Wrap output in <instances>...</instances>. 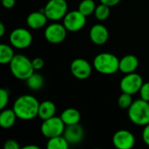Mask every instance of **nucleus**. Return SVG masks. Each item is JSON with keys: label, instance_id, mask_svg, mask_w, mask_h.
<instances>
[{"label": "nucleus", "instance_id": "f257e3e1", "mask_svg": "<svg viewBox=\"0 0 149 149\" xmlns=\"http://www.w3.org/2000/svg\"><path fill=\"white\" fill-rule=\"evenodd\" d=\"M38 100L32 95H22L18 97L14 104L13 110L18 119L23 120H31L38 114Z\"/></svg>", "mask_w": 149, "mask_h": 149}, {"label": "nucleus", "instance_id": "f03ea898", "mask_svg": "<svg viewBox=\"0 0 149 149\" xmlns=\"http://www.w3.org/2000/svg\"><path fill=\"white\" fill-rule=\"evenodd\" d=\"M93 65L98 72L104 75H112L120 70V59L114 54L102 52L94 58Z\"/></svg>", "mask_w": 149, "mask_h": 149}, {"label": "nucleus", "instance_id": "7ed1b4c3", "mask_svg": "<svg viewBox=\"0 0 149 149\" xmlns=\"http://www.w3.org/2000/svg\"><path fill=\"white\" fill-rule=\"evenodd\" d=\"M11 74L20 80H26L34 72L31 60L24 55L17 54L10 63Z\"/></svg>", "mask_w": 149, "mask_h": 149}, {"label": "nucleus", "instance_id": "20e7f679", "mask_svg": "<svg viewBox=\"0 0 149 149\" xmlns=\"http://www.w3.org/2000/svg\"><path fill=\"white\" fill-rule=\"evenodd\" d=\"M128 110L130 121L137 126L145 127L149 124V102L142 99L134 100Z\"/></svg>", "mask_w": 149, "mask_h": 149}, {"label": "nucleus", "instance_id": "39448f33", "mask_svg": "<svg viewBox=\"0 0 149 149\" xmlns=\"http://www.w3.org/2000/svg\"><path fill=\"white\" fill-rule=\"evenodd\" d=\"M40 129L42 134L45 138L50 139L52 137L62 135L65 129V124L63 122L60 116H53L50 119L43 120Z\"/></svg>", "mask_w": 149, "mask_h": 149}, {"label": "nucleus", "instance_id": "423d86ee", "mask_svg": "<svg viewBox=\"0 0 149 149\" xmlns=\"http://www.w3.org/2000/svg\"><path fill=\"white\" fill-rule=\"evenodd\" d=\"M68 4L65 0H49L45 8V13L48 19L58 21L65 17L67 13Z\"/></svg>", "mask_w": 149, "mask_h": 149}, {"label": "nucleus", "instance_id": "0eeeda50", "mask_svg": "<svg viewBox=\"0 0 149 149\" xmlns=\"http://www.w3.org/2000/svg\"><path fill=\"white\" fill-rule=\"evenodd\" d=\"M142 85V77L136 72L125 74V76L121 79L120 83V90L122 91V93H129L132 95L139 93Z\"/></svg>", "mask_w": 149, "mask_h": 149}, {"label": "nucleus", "instance_id": "6e6552de", "mask_svg": "<svg viewBox=\"0 0 149 149\" xmlns=\"http://www.w3.org/2000/svg\"><path fill=\"white\" fill-rule=\"evenodd\" d=\"M10 45L17 49L28 48L32 43V35L25 28H17L13 30L9 38Z\"/></svg>", "mask_w": 149, "mask_h": 149}, {"label": "nucleus", "instance_id": "1a4fd4ad", "mask_svg": "<svg viewBox=\"0 0 149 149\" xmlns=\"http://www.w3.org/2000/svg\"><path fill=\"white\" fill-rule=\"evenodd\" d=\"M86 23V16L78 10L67 12L63 18V24L68 31L77 32L84 28Z\"/></svg>", "mask_w": 149, "mask_h": 149}, {"label": "nucleus", "instance_id": "9d476101", "mask_svg": "<svg viewBox=\"0 0 149 149\" xmlns=\"http://www.w3.org/2000/svg\"><path fill=\"white\" fill-rule=\"evenodd\" d=\"M67 31L64 24L58 23L51 24L45 31V38L51 44H60L65 39Z\"/></svg>", "mask_w": 149, "mask_h": 149}, {"label": "nucleus", "instance_id": "9b49d317", "mask_svg": "<svg viewBox=\"0 0 149 149\" xmlns=\"http://www.w3.org/2000/svg\"><path fill=\"white\" fill-rule=\"evenodd\" d=\"M70 70L72 74L78 79H88L93 72L91 64L81 58H75L72 60L70 65Z\"/></svg>", "mask_w": 149, "mask_h": 149}, {"label": "nucleus", "instance_id": "f8f14e48", "mask_svg": "<svg viewBox=\"0 0 149 149\" xmlns=\"http://www.w3.org/2000/svg\"><path fill=\"white\" fill-rule=\"evenodd\" d=\"M113 144L118 149H130L135 144V137L130 131L120 129L113 134Z\"/></svg>", "mask_w": 149, "mask_h": 149}, {"label": "nucleus", "instance_id": "ddd939ff", "mask_svg": "<svg viewBox=\"0 0 149 149\" xmlns=\"http://www.w3.org/2000/svg\"><path fill=\"white\" fill-rule=\"evenodd\" d=\"M63 135L70 145H77L82 141L85 135V131L83 127L78 123L74 125L66 126Z\"/></svg>", "mask_w": 149, "mask_h": 149}, {"label": "nucleus", "instance_id": "4468645a", "mask_svg": "<svg viewBox=\"0 0 149 149\" xmlns=\"http://www.w3.org/2000/svg\"><path fill=\"white\" fill-rule=\"evenodd\" d=\"M89 37L93 44L97 45H102L107 42L109 38V32L105 25L97 24L91 28Z\"/></svg>", "mask_w": 149, "mask_h": 149}, {"label": "nucleus", "instance_id": "2eb2a0df", "mask_svg": "<svg viewBox=\"0 0 149 149\" xmlns=\"http://www.w3.org/2000/svg\"><path fill=\"white\" fill-rule=\"evenodd\" d=\"M47 20L48 17H46L44 9H40L39 11H34L29 14L26 18V23L31 29L38 30L46 24Z\"/></svg>", "mask_w": 149, "mask_h": 149}, {"label": "nucleus", "instance_id": "dca6fc26", "mask_svg": "<svg viewBox=\"0 0 149 149\" xmlns=\"http://www.w3.org/2000/svg\"><path fill=\"white\" fill-rule=\"evenodd\" d=\"M138 66L139 59L134 55H126L120 59V71L124 74L134 72Z\"/></svg>", "mask_w": 149, "mask_h": 149}, {"label": "nucleus", "instance_id": "f3484780", "mask_svg": "<svg viewBox=\"0 0 149 149\" xmlns=\"http://www.w3.org/2000/svg\"><path fill=\"white\" fill-rule=\"evenodd\" d=\"M56 111H57L56 105L52 101L45 100L39 104L38 117H39L42 120H45L55 116Z\"/></svg>", "mask_w": 149, "mask_h": 149}, {"label": "nucleus", "instance_id": "a211bd4d", "mask_svg": "<svg viewBox=\"0 0 149 149\" xmlns=\"http://www.w3.org/2000/svg\"><path fill=\"white\" fill-rule=\"evenodd\" d=\"M60 118L63 120V122L65 124V126H70V125H74L79 123L81 115L79 110L73 107H69L65 109L61 114Z\"/></svg>", "mask_w": 149, "mask_h": 149}, {"label": "nucleus", "instance_id": "6ab92c4d", "mask_svg": "<svg viewBox=\"0 0 149 149\" xmlns=\"http://www.w3.org/2000/svg\"><path fill=\"white\" fill-rule=\"evenodd\" d=\"M17 119V116L13 108L3 109L0 113V126L4 129H9L15 125Z\"/></svg>", "mask_w": 149, "mask_h": 149}, {"label": "nucleus", "instance_id": "aec40b11", "mask_svg": "<svg viewBox=\"0 0 149 149\" xmlns=\"http://www.w3.org/2000/svg\"><path fill=\"white\" fill-rule=\"evenodd\" d=\"M70 144L65 138V136L59 135L48 139L46 148L47 149H67Z\"/></svg>", "mask_w": 149, "mask_h": 149}, {"label": "nucleus", "instance_id": "412c9836", "mask_svg": "<svg viewBox=\"0 0 149 149\" xmlns=\"http://www.w3.org/2000/svg\"><path fill=\"white\" fill-rule=\"evenodd\" d=\"M25 81H26L27 86L31 90H33V91H38V90L41 89L45 83L44 77L41 74L35 72Z\"/></svg>", "mask_w": 149, "mask_h": 149}, {"label": "nucleus", "instance_id": "4be33fe9", "mask_svg": "<svg viewBox=\"0 0 149 149\" xmlns=\"http://www.w3.org/2000/svg\"><path fill=\"white\" fill-rule=\"evenodd\" d=\"M15 54L13 49L5 44L0 45V63L3 65L10 64L12 58H14Z\"/></svg>", "mask_w": 149, "mask_h": 149}, {"label": "nucleus", "instance_id": "5701e85b", "mask_svg": "<svg viewBox=\"0 0 149 149\" xmlns=\"http://www.w3.org/2000/svg\"><path fill=\"white\" fill-rule=\"evenodd\" d=\"M96 7L97 6L93 0H82L79 5V10L87 17L94 13Z\"/></svg>", "mask_w": 149, "mask_h": 149}, {"label": "nucleus", "instance_id": "b1692460", "mask_svg": "<svg viewBox=\"0 0 149 149\" xmlns=\"http://www.w3.org/2000/svg\"><path fill=\"white\" fill-rule=\"evenodd\" d=\"M110 6H107L104 3H100L96 7L94 16L96 19H98L99 21H105L110 16Z\"/></svg>", "mask_w": 149, "mask_h": 149}, {"label": "nucleus", "instance_id": "393cba45", "mask_svg": "<svg viewBox=\"0 0 149 149\" xmlns=\"http://www.w3.org/2000/svg\"><path fill=\"white\" fill-rule=\"evenodd\" d=\"M134 100L132 98V94L122 93L118 98V105L121 109H128L133 104Z\"/></svg>", "mask_w": 149, "mask_h": 149}, {"label": "nucleus", "instance_id": "a878e982", "mask_svg": "<svg viewBox=\"0 0 149 149\" xmlns=\"http://www.w3.org/2000/svg\"><path fill=\"white\" fill-rule=\"evenodd\" d=\"M10 100L9 91L5 88L0 89V109L3 110L5 108V107L8 105Z\"/></svg>", "mask_w": 149, "mask_h": 149}, {"label": "nucleus", "instance_id": "bb28decb", "mask_svg": "<svg viewBox=\"0 0 149 149\" xmlns=\"http://www.w3.org/2000/svg\"><path fill=\"white\" fill-rule=\"evenodd\" d=\"M140 95H141V99L147 100L149 102V82L147 83H143L141 88L140 89Z\"/></svg>", "mask_w": 149, "mask_h": 149}, {"label": "nucleus", "instance_id": "cd10ccee", "mask_svg": "<svg viewBox=\"0 0 149 149\" xmlns=\"http://www.w3.org/2000/svg\"><path fill=\"white\" fill-rule=\"evenodd\" d=\"M31 63H32V65H33V68L35 71H39L41 70L43 67H44V65H45V62L43 60V58H35L31 60Z\"/></svg>", "mask_w": 149, "mask_h": 149}, {"label": "nucleus", "instance_id": "c85d7f7f", "mask_svg": "<svg viewBox=\"0 0 149 149\" xmlns=\"http://www.w3.org/2000/svg\"><path fill=\"white\" fill-rule=\"evenodd\" d=\"M4 149H19V144L14 140H8L3 144Z\"/></svg>", "mask_w": 149, "mask_h": 149}, {"label": "nucleus", "instance_id": "c756f323", "mask_svg": "<svg viewBox=\"0 0 149 149\" xmlns=\"http://www.w3.org/2000/svg\"><path fill=\"white\" fill-rule=\"evenodd\" d=\"M142 140L144 143L149 147V124L144 127V129L142 131Z\"/></svg>", "mask_w": 149, "mask_h": 149}, {"label": "nucleus", "instance_id": "7c9ffc66", "mask_svg": "<svg viewBox=\"0 0 149 149\" xmlns=\"http://www.w3.org/2000/svg\"><path fill=\"white\" fill-rule=\"evenodd\" d=\"M2 4L6 9H11L16 3V0H1Z\"/></svg>", "mask_w": 149, "mask_h": 149}, {"label": "nucleus", "instance_id": "2f4dec72", "mask_svg": "<svg viewBox=\"0 0 149 149\" xmlns=\"http://www.w3.org/2000/svg\"><path fill=\"white\" fill-rule=\"evenodd\" d=\"M101 3H104L107 6H110V7H113V6H115L117 4H119L120 3L121 0H100Z\"/></svg>", "mask_w": 149, "mask_h": 149}, {"label": "nucleus", "instance_id": "473e14b6", "mask_svg": "<svg viewBox=\"0 0 149 149\" xmlns=\"http://www.w3.org/2000/svg\"><path fill=\"white\" fill-rule=\"evenodd\" d=\"M5 33V26L3 23H0V37H3Z\"/></svg>", "mask_w": 149, "mask_h": 149}, {"label": "nucleus", "instance_id": "72a5a7b5", "mask_svg": "<svg viewBox=\"0 0 149 149\" xmlns=\"http://www.w3.org/2000/svg\"><path fill=\"white\" fill-rule=\"evenodd\" d=\"M23 149H39V148L36 145H27L22 148Z\"/></svg>", "mask_w": 149, "mask_h": 149}]
</instances>
